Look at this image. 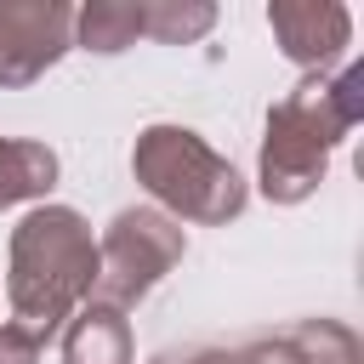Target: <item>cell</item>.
<instances>
[{
	"mask_svg": "<svg viewBox=\"0 0 364 364\" xmlns=\"http://www.w3.org/2000/svg\"><path fill=\"white\" fill-rule=\"evenodd\" d=\"M364 119V68H341L330 74H307L301 85H290L284 102L267 108V136H262V193L273 205H301L307 193H318L324 171H330V148Z\"/></svg>",
	"mask_w": 364,
	"mask_h": 364,
	"instance_id": "obj_1",
	"label": "cell"
},
{
	"mask_svg": "<svg viewBox=\"0 0 364 364\" xmlns=\"http://www.w3.org/2000/svg\"><path fill=\"white\" fill-rule=\"evenodd\" d=\"M91 284H97V239L85 216L68 205H34L11 228V273H6V296L17 313L11 324L46 341L74 318L80 301H91Z\"/></svg>",
	"mask_w": 364,
	"mask_h": 364,
	"instance_id": "obj_2",
	"label": "cell"
},
{
	"mask_svg": "<svg viewBox=\"0 0 364 364\" xmlns=\"http://www.w3.org/2000/svg\"><path fill=\"white\" fill-rule=\"evenodd\" d=\"M131 171L165 205L171 222L182 216V222L216 228V222H233L250 199L245 176L188 125H148L131 148Z\"/></svg>",
	"mask_w": 364,
	"mask_h": 364,
	"instance_id": "obj_3",
	"label": "cell"
},
{
	"mask_svg": "<svg viewBox=\"0 0 364 364\" xmlns=\"http://www.w3.org/2000/svg\"><path fill=\"white\" fill-rule=\"evenodd\" d=\"M188 239H182V222H171L165 210L154 205H131L108 222V233L97 239V284H91V301H108V307H131L142 301L176 262H182Z\"/></svg>",
	"mask_w": 364,
	"mask_h": 364,
	"instance_id": "obj_4",
	"label": "cell"
},
{
	"mask_svg": "<svg viewBox=\"0 0 364 364\" xmlns=\"http://www.w3.org/2000/svg\"><path fill=\"white\" fill-rule=\"evenodd\" d=\"M74 46L63 0H0V85H34Z\"/></svg>",
	"mask_w": 364,
	"mask_h": 364,
	"instance_id": "obj_5",
	"label": "cell"
},
{
	"mask_svg": "<svg viewBox=\"0 0 364 364\" xmlns=\"http://www.w3.org/2000/svg\"><path fill=\"white\" fill-rule=\"evenodd\" d=\"M267 23H273V40H279V51L290 57V63H301V68H330L341 51H347V40H353V17H347V6H336V0H273L267 6Z\"/></svg>",
	"mask_w": 364,
	"mask_h": 364,
	"instance_id": "obj_6",
	"label": "cell"
},
{
	"mask_svg": "<svg viewBox=\"0 0 364 364\" xmlns=\"http://www.w3.org/2000/svg\"><path fill=\"white\" fill-rule=\"evenodd\" d=\"M63 364H131V324L108 301H80L63 324Z\"/></svg>",
	"mask_w": 364,
	"mask_h": 364,
	"instance_id": "obj_7",
	"label": "cell"
},
{
	"mask_svg": "<svg viewBox=\"0 0 364 364\" xmlns=\"http://www.w3.org/2000/svg\"><path fill=\"white\" fill-rule=\"evenodd\" d=\"M57 188V154L28 136H0V210Z\"/></svg>",
	"mask_w": 364,
	"mask_h": 364,
	"instance_id": "obj_8",
	"label": "cell"
},
{
	"mask_svg": "<svg viewBox=\"0 0 364 364\" xmlns=\"http://www.w3.org/2000/svg\"><path fill=\"white\" fill-rule=\"evenodd\" d=\"M142 34V0H91L74 11V40L85 51H125Z\"/></svg>",
	"mask_w": 364,
	"mask_h": 364,
	"instance_id": "obj_9",
	"label": "cell"
},
{
	"mask_svg": "<svg viewBox=\"0 0 364 364\" xmlns=\"http://www.w3.org/2000/svg\"><path fill=\"white\" fill-rule=\"evenodd\" d=\"M210 0H142V34H154L159 46H193L199 34H210Z\"/></svg>",
	"mask_w": 364,
	"mask_h": 364,
	"instance_id": "obj_10",
	"label": "cell"
},
{
	"mask_svg": "<svg viewBox=\"0 0 364 364\" xmlns=\"http://www.w3.org/2000/svg\"><path fill=\"white\" fill-rule=\"evenodd\" d=\"M0 364H40V341L23 324H0Z\"/></svg>",
	"mask_w": 364,
	"mask_h": 364,
	"instance_id": "obj_11",
	"label": "cell"
},
{
	"mask_svg": "<svg viewBox=\"0 0 364 364\" xmlns=\"http://www.w3.org/2000/svg\"><path fill=\"white\" fill-rule=\"evenodd\" d=\"M182 364H239V353H228V347H199V353H188Z\"/></svg>",
	"mask_w": 364,
	"mask_h": 364,
	"instance_id": "obj_12",
	"label": "cell"
}]
</instances>
